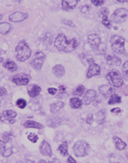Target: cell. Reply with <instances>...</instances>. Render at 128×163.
<instances>
[{
	"label": "cell",
	"instance_id": "24",
	"mask_svg": "<svg viewBox=\"0 0 128 163\" xmlns=\"http://www.w3.org/2000/svg\"><path fill=\"white\" fill-rule=\"evenodd\" d=\"M3 67L8 69L9 71H11V72H14V71H16L17 69V66H16V63L14 61H11V60H7L5 61L3 63Z\"/></svg>",
	"mask_w": 128,
	"mask_h": 163
},
{
	"label": "cell",
	"instance_id": "5",
	"mask_svg": "<svg viewBox=\"0 0 128 163\" xmlns=\"http://www.w3.org/2000/svg\"><path fill=\"white\" fill-rule=\"evenodd\" d=\"M107 79L110 85L115 87H120L123 84V78L118 70L113 69L107 74Z\"/></svg>",
	"mask_w": 128,
	"mask_h": 163
},
{
	"label": "cell",
	"instance_id": "11",
	"mask_svg": "<svg viewBox=\"0 0 128 163\" xmlns=\"http://www.w3.org/2000/svg\"><path fill=\"white\" fill-rule=\"evenodd\" d=\"M39 152L41 153L42 155L48 157H52V150L50 144L47 140H43L41 144L39 146Z\"/></svg>",
	"mask_w": 128,
	"mask_h": 163
},
{
	"label": "cell",
	"instance_id": "9",
	"mask_svg": "<svg viewBox=\"0 0 128 163\" xmlns=\"http://www.w3.org/2000/svg\"><path fill=\"white\" fill-rule=\"evenodd\" d=\"M87 62L89 63V69H88L87 73V77L88 78H91V77L96 76V75H99L101 73V67L97 64L94 62L93 59L89 58L87 60Z\"/></svg>",
	"mask_w": 128,
	"mask_h": 163
},
{
	"label": "cell",
	"instance_id": "25",
	"mask_svg": "<svg viewBox=\"0 0 128 163\" xmlns=\"http://www.w3.org/2000/svg\"><path fill=\"white\" fill-rule=\"evenodd\" d=\"M69 104H70L71 108H73V109H79L82 107V101L79 98L74 97L69 100Z\"/></svg>",
	"mask_w": 128,
	"mask_h": 163
},
{
	"label": "cell",
	"instance_id": "34",
	"mask_svg": "<svg viewBox=\"0 0 128 163\" xmlns=\"http://www.w3.org/2000/svg\"><path fill=\"white\" fill-rule=\"evenodd\" d=\"M12 154V148H8V149H7L6 148V150L4 151V153L2 154V157H9Z\"/></svg>",
	"mask_w": 128,
	"mask_h": 163
},
{
	"label": "cell",
	"instance_id": "37",
	"mask_svg": "<svg viewBox=\"0 0 128 163\" xmlns=\"http://www.w3.org/2000/svg\"><path fill=\"white\" fill-rule=\"evenodd\" d=\"M93 121H94L93 115H92V114H88L87 119H86V122H87V124H90V125L92 124Z\"/></svg>",
	"mask_w": 128,
	"mask_h": 163
},
{
	"label": "cell",
	"instance_id": "48",
	"mask_svg": "<svg viewBox=\"0 0 128 163\" xmlns=\"http://www.w3.org/2000/svg\"><path fill=\"white\" fill-rule=\"evenodd\" d=\"M47 163H58V161H56V159H54V160H53V161H47Z\"/></svg>",
	"mask_w": 128,
	"mask_h": 163
},
{
	"label": "cell",
	"instance_id": "10",
	"mask_svg": "<svg viewBox=\"0 0 128 163\" xmlns=\"http://www.w3.org/2000/svg\"><path fill=\"white\" fill-rule=\"evenodd\" d=\"M30 76L26 73H18L12 77V81L18 86H25L30 82Z\"/></svg>",
	"mask_w": 128,
	"mask_h": 163
},
{
	"label": "cell",
	"instance_id": "47",
	"mask_svg": "<svg viewBox=\"0 0 128 163\" xmlns=\"http://www.w3.org/2000/svg\"><path fill=\"white\" fill-rule=\"evenodd\" d=\"M38 163H47V161H45V160H43V159H41V160H39V162Z\"/></svg>",
	"mask_w": 128,
	"mask_h": 163
},
{
	"label": "cell",
	"instance_id": "49",
	"mask_svg": "<svg viewBox=\"0 0 128 163\" xmlns=\"http://www.w3.org/2000/svg\"><path fill=\"white\" fill-rule=\"evenodd\" d=\"M16 163H25V162H24V161H17Z\"/></svg>",
	"mask_w": 128,
	"mask_h": 163
},
{
	"label": "cell",
	"instance_id": "29",
	"mask_svg": "<svg viewBox=\"0 0 128 163\" xmlns=\"http://www.w3.org/2000/svg\"><path fill=\"white\" fill-rule=\"evenodd\" d=\"M28 140L30 141L31 143H34V144H35V143L38 142V140H39V136L37 135V134L34 133V132H31V133H30L29 135H28L27 136Z\"/></svg>",
	"mask_w": 128,
	"mask_h": 163
},
{
	"label": "cell",
	"instance_id": "33",
	"mask_svg": "<svg viewBox=\"0 0 128 163\" xmlns=\"http://www.w3.org/2000/svg\"><path fill=\"white\" fill-rule=\"evenodd\" d=\"M5 150H6V143L2 140H0V153H3Z\"/></svg>",
	"mask_w": 128,
	"mask_h": 163
},
{
	"label": "cell",
	"instance_id": "6",
	"mask_svg": "<svg viewBox=\"0 0 128 163\" xmlns=\"http://www.w3.org/2000/svg\"><path fill=\"white\" fill-rule=\"evenodd\" d=\"M128 19V10L126 8H118L113 13L110 20L114 23H122Z\"/></svg>",
	"mask_w": 128,
	"mask_h": 163
},
{
	"label": "cell",
	"instance_id": "7",
	"mask_svg": "<svg viewBox=\"0 0 128 163\" xmlns=\"http://www.w3.org/2000/svg\"><path fill=\"white\" fill-rule=\"evenodd\" d=\"M45 58H46V56L43 52H37L34 56V58H33L30 65L36 70H40L42 69V66L43 65L44 61H45Z\"/></svg>",
	"mask_w": 128,
	"mask_h": 163
},
{
	"label": "cell",
	"instance_id": "19",
	"mask_svg": "<svg viewBox=\"0 0 128 163\" xmlns=\"http://www.w3.org/2000/svg\"><path fill=\"white\" fill-rule=\"evenodd\" d=\"M52 73L56 77H62L65 73V69L61 65H56L53 67Z\"/></svg>",
	"mask_w": 128,
	"mask_h": 163
},
{
	"label": "cell",
	"instance_id": "35",
	"mask_svg": "<svg viewBox=\"0 0 128 163\" xmlns=\"http://www.w3.org/2000/svg\"><path fill=\"white\" fill-rule=\"evenodd\" d=\"M92 2L95 6H96V7H100V6L104 5L105 1H103V0H92Z\"/></svg>",
	"mask_w": 128,
	"mask_h": 163
},
{
	"label": "cell",
	"instance_id": "23",
	"mask_svg": "<svg viewBox=\"0 0 128 163\" xmlns=\"http://www.w3.org/2000/svg\"><path fill=\"white\" fill-rule=\"evenodd\" d=\"M64 106V104L62 101H58L56 103H53L50 105V111L51 113H56L60 111V109Z\"/></svg>",
	"mask_w": 128,
	"mask_h": 163
},
{
	"label": "cell",
	"instance_id": "45",
	"mask_svg": "<svg viewBox=\"0 0 128 163\" xmlns=\"http://www.w3.org/2000/svg\"><path fill=\"white\" fill-rule=\"evenodd\" d=\"M67 162L68 163H77V161H76V160L73 158V157L69 156L68 159H67Z\"/></svg>",
	"mask_w": 128,
	"mask_h": 163
},
{
	"label": "cell",
	"instance_id": "36",
	"mask_svg": "<svg viewBox=\"0 0 128 163\" xmlns=\"http://www.w3.org/2000/svg\"><path fill=\"white\" fill-rule=\"evenodd\" d=\"M2 136H3V141L5 143L8 142L12 139V134L11 133H4Z\"/></svg>",
	"mask_w": 128,
	"mask_h": 163
},
{
	"label": "cell",
	"instance_id": "4",
	"mask_svg": "<svg viewBox=\"0 0 128 163\" xmlns=\"http://www.w3.org/2000/svg\"><path fill=\"white\" fill-rule=\"evenodd\" d=\"M110 43H111V48L114 52L117 54H122L125 52V39L118 35H114L110 39Z\"/></svg>",
	"mask_w": 128,
	"mask_h": 163
},
{
	"label": "cell",
	"instance_id": "30",
	"mask_svg": "<svg viewBox=\"0 0 128 163\" xmlns=\"http://www.w3.org/2000/svg\"><path fill=\"white\" fill-rule=\"evenodd\" d=\"M85 91V87L84 86H82V85H78L77 86V88L75 89V91L73 92V94L76 95H78V96H81V95L84 93Z\"/></svg>",
	"mask_w": 128,
	"mask_h": 163
},
{
	"label": "cell",
	"instance_id": "44",
	"mask_svg": "<svg viewBox=\"0 0 128 163\" xmlns=\"http://www.w3.org/2000/svg\"><path fill=\"white\" fill-rule=\"evenodd\" d=\"M7 94V90L4 87H0V96H3Z\"/></svg>",
	"mask_w": 128,
	"mask_h": 163
},
{
	"label": "cell",
	"instance_id": "31",
	"mask_svg": "<svg viewBox=\"0 0 128 163\" xmlns=\"http://www.w3.org/2000/svg\"><path fill=\"white\" fill-rule=\"evenodd\" d=\"M26 105H27V103H26L25 100H24V99H19L16 101V106L18 107L19 109H25Z\"/></svg>",
	"mask_w": 128,
	"mask_h": 163
},
{
	"label": "cell",
	"instance_id": "41",
	"mask_svg": "<svg viewBox=\"0 0 128 163\" xmlns=\"http://www.w3.org/2000/svg\"><path fill=\"white\" fill-rule=\"evenodd\" d=\"M90 10V7L88 5H86V6H82V8H81V11L82 13H87V11Z\"/></svg>",
	"mask_w": 128,
	"mask_h": 163
},
{
	"label": "cell",
	"instance_id": "26",
	"mask_svg": "<svg viewBox=\"0 0 128 163\" xmlns=\"http://www.w3.org/2000/svg\"><path fill=\"white\" fill-rule=\"evenodd\" d=\"M11 30V25L8 23H0V33L2 34H7Z\"/></svg>",
	"mask_w": 128,
	"mask_h": 163
},
{
	"label": "cell",
	"instance_id": "32",
	"mask_svg": "<svg viewBox=\"0 0 128 163\" xmlns=\"http://www.w3.org/2000/svg\"><path fill=\"white\" fill-rule=\"evenodd\" d=\"M102 23H103V25H105L107 28L111 27V23H110L109 20L108 19L107 16H103V20H102Z\"/></svg>",
	"mask_w": 128,
	"mask_h": 163
},
{
	"label": "cell",
	"instance_id": "8",
	"mask_svg": "<svg viewBox=\"0 0 128 163\" xmlns=\"http://www.w3.org/2000/svg\"><path fill=\"white\" fill-rule=\"evenodd\" d=\"M88 42H89V43L91 44V46H92V48H93L95 51H97V52H98V51L101 50V48L102 51H105V44H104V45L101 44V39H100V37H99L97 34H90L89 36H88Z\"/></svg>",
	"mask_w": 128,
	"mask_h": 163
},
{
	"label": "cell",
	"instance_id": "18",
	"mask_svg": "<svg viewBox=\"0 0 128 163\" xmlns=\"http://www.w3.org/2000/svg\"><path fill=\"white\" fill-rule=\"evenodd\" d=\"M113 140L114 142L115 147H116L117 150L122 151V150H124L126 148V143L124 142L121 138L118 137V136H114L113 137Z\"/></svg>",
	"mask_w": 128,
	"mask_h": 163
},
{
	"label": "cell",
	"instance_id": "22",
	"mask_svg": "<svg viewBox=\"0 0 128 163\" xmlns=\"http://www.w3.org/2000/svg\"><path fill=\"white\" fill-rule=\"evenodd\" d=\"M58 151L60 153V155L63 157H67L69 155V151H68V142L64 141L58 146Z\"/></svg>",
	"mask_w": 128,
	"mask_h": 163
},
{
	"label": "cell",
	"instance_id": "14",
	"mask_svg": "<svg viewBox=\"0 0 128 163\" xmlns=\"http://www.w3.org/2000/svg\"><path fill=\"white\" fill-rule=\"evenodd\" d=\"M96 91L95 90H88L85 93L84 97L82 99V103H84V104H86V105H88L92 102H93V100L96 99Z\"/></svg>",
	"mask_w": 128,
	"mask_h": 163
},
{
	"label": "cell",
	"instance_id": "1",
	"mask_svg": "<svg viewBox=\"0 0 128 163\" xmlns=\"http://www.w3.org/2000/svg\"><path fill=\"white\" fill-rule=\"evenodd\" d=\"M55 46L60 52H71L78 48V42L76 39H68L63 34H60L55 39Z\"/></svg>",
	"mask_w": 128,
	"mask_h": 163
},
{
	"label": "cell",
	"instance_id": "28",
	"mask_svg": "<svg viewBox=\"0 0 128 163\" xmlns=\"http://www.w3.org/2000/svg\"><path fill=\"white\" fill-rule=\"evenodd\" d=\"M96 121L99 124H102L103 122L105 121V110H100L98 113H96Z\"/></svg>",
	"mask_w": 128,
	"mask_h": 163
},
{
	"label": "cell",
	"instance_id": "51",
	"mask_svg": "<svg viewBox=\"0 0 128 163\" xmlns=\"http://www.w3.org/2000/svg\"><path fill=\"white\" fill-rule=\"evenodd\" d=\"M127 159H128V153H127Z\"/></svg>",
	"mask_w": 128,
	"mask_h": 163
},
{
	"label": "cell",
	"instance_id": "39",
	"mask_svg": "<svg viewBox=\"0 0 128 163\" xmlns=\"http://www.w3.org/2000/svg\"><path fill=\"white\" fill-rule=\"evenodd\" d=\"M122 70H123L125 74H128V61H126L123 64V67H122Z\"/></svg>",
	"mask_w": 128,
	"mask_h": 163
},
{
	"label": "cell",
	"instance_id": "16",
	"mask_svg": "<svg viewBox=\"0 0 128 163\" xmlns=\"http://www.w3.org/2000/svg\"><path fill=\"white\" fill-rule=\"evenodd\" d=\"M99 91L101 92V95H103L105 97L111 96L114 93V89L109 86V85H102L99 86Z\"/></svg>",
	"mask_w": 128,
	"mask_h": 163
},
{
	"label": "cell",
	"instance_id": "42",
	"mask_svg": "<svg viewBox=\"0 0 128 163\" xmlns=\"http://www.w3.org/2000/svg\"><path fill=\"white\" fill-rule=\"evenodd\" d=\"M111 113L114 114H118L121 113V109L120 108H114V109H111Z\"/></svg>",
	"mask_w": 128,
	"mask_h": 163
},
{
	"label": "cell",
	"instance_id": "17",
	"mask_svg": "<svg viewBox=\"0 0 128 163\" xmlns=\"http://www.w3.org/2000/svg\"><path fill=\"white\" fill-rule=\"evenodd\" d=\"M41 90L42 89L40 86L34 84L31 86H30V88L28 89V95H30L31 98H35L40 95Z\"/></svg>",
	"mask_w": 128,
	"mask_h": 163
},
{
	"label": "cell",
	"instance_id": "46",
	"mask_svg": "<svg viewBox=\"0 0 128 163\" xmlns=\"http://www.w3.org/2000/svg\"><path fill=\"white\" fill-rule=\"evenodd\" d=\"M59 89H60V91H61V92H64V91H65V87H64V86H60Z\"/></svg>",
	"mask_w": 128,
	"mask_h": 163
},
{
	"label": "cell",
	"instance_id": "13",
	"mask_svg": "<svg viewBox=\"0 0 128 163\" xmlns=\"http://www.w3.org/2000/svg\"><path fill=\"white\" fill-rule=\"evenodd\" d=\"M28 18V14L23 13L21 11H16L9 16V20L12 22H20Z\"/></svg>",
	"mask_w": 128,
	"mask_h": 163
},
{
	"label": "cell",
	"instance_id": "2",
	"mask_svg": "<svg viewBox=\"0 0 128 163\" xmlns=\"http://www.w3.org/2000/svg\"><path fill=\"white\" fill-rule=\"evenodd\" d=\"M31 56V50L25 40L20 41L16 48V56L17 61L24 62Z\"/></svg>",
	"mask_w": 128,
	"mask_h": 163
},
{
	"label": "cell",
	"instance_id": "27",
	"mask_svg": "<svg viewBox=\"0 0 128 163\" xmlns=\"http://www.w3.org/2000/svg\"><path fill=\"white\" fill-rule=\"evenodd\" d=\"M122 100L121 97L119 96L118 95H117V94H113L111 96H110L109 100V104H117V103H121Z\"/></svg>",
	"mask_w": 128,
	"mask_h": 163
},
{
	"label": "cell",
	"instance_id": "40",
	"mask_svg": "<svg viewBox=\"0 0 128 163\" xmlns=\"http://www.w3.org/2000/svg\"><path fill=\"white\" fill-rule=\"evenodd\" d=\"M47 91L48 93L50 94V95H55V94H56V92L58 91V90L56 88H53V87H52V88H48L47 89Z\"/></svg>",
	"mask_w": 128,
	"mask_h": 163
},
{
	"label": "cell",
	"instance_id": "12",
	"mask_svg": "<svg viewBox=\"0 0 128 163\" xmlns=\"http://www.w3.org/2000/svg\"><path fill=\"white\" fill-rule=\"evenodd\" d=\"M16 117V113L13 110H5L0 117V120L3 122H9L10 124H13L15 122V118Z\"/></svg>",
	"mask_w": 128,
	"mask_h": 163
},
{
	"label": "cell",
	"instance_id": "20",
	"mask_svg": "<svg viewBox=\"0 0 128 163\" xmlns=\"http://www.w3.org/2000/svg\"><path fill=\"white\" fill-rule=\"evenodd\" d=\"M106 61H107L108 64L110 65L118 66L122 63L121 59L119 57L116 56H106Z\"/></svg>",
	"mask_w": 128,
	"mask_h": 163
},
{
	"label": "cell",
	"instance_id": "15",
	"mask_svg": "<svg viewBox=\"0 0 128 163\" xmlns=\"http://www.w3.org/2000/svg\"><path fill=\"white\" fill-rule=\"evenodd\" d=\"M78 3V0H63L61 2L62 8L65 11L73 10L75 8Z\"/></svg>",
	"mask_w": 128,
	"mask_h": 163
},
{
	"label": "cell",
	"instance_id": "43",
	"mask_svg": "<svg viewBox=\"0 0 128 163\" xmlns=\"http://www.w3.org/2000/svg\"><path fill=\"white\" fill-rule=\"evenodd\" d=\"M62 22L64 23V24H65V25H69V26H72V27H74V25H73V23L72 22L71 20H63Z\"/></svg>",
	"mask_w": 128,
	"mask_h": 163
},
{
	"label": "cell",
	"instance_id": "50",
	"mask_svg": "<svg viewBox=\"0 0 128 163\" xmlns=\"http://www.w3.org/2000/svg\"><path fill=\"white\" fill-rule=\"evenodd\" d=\"M2 15H0V20H2Z\"/></svg>",
	"mask_w": 128,
	"mask_h": 163
},
{
	"label": "cell",
	"instance_id": "21",
	"mask_svg": "<svg viewBox=\"0 0 128 163\" xmlns=\"http://www.w3.org/2000/svg\"><path fill=\"white\" fill-rule=\"evenodd\" d=\"M24 127L25 128H35V129H43V126L39 122H36L35 121H31V120H28L24 123Z\"/></svg>",
	"mask_w": 128,
	"mask_h": 163
},
{
	"label": "cell",
	"instance_id": "3",
	"mask_svg": "<svg viewBox=\"0 0 128 163\" xmlns=\"http://www.w3.org/2000/svg\"><path fill=\"white\" fill-rule=\"evenodd\" d=\"M91 150V146L87 141L78 140L73 144V153L78 157H87Z\"/></svg>",
	"mask_w": 128,
	"mask_h": 163
},
{
	"label": "cell",
	"instance_id": "38",
	"mask_svg": "<svg viewBox=\"0 0 128 163\" xmlns=\"http://www.w3.org/2000/svg\"><path fill=\"white\" fill-rule=\"evenodd\" d=\"M101 13L103 15V16H107L108 15H109V9H108L107 7H102L101 9Z\"/></svg>",
	"mask_w": 128,
	"mask_h": 163
}]
</instances>
